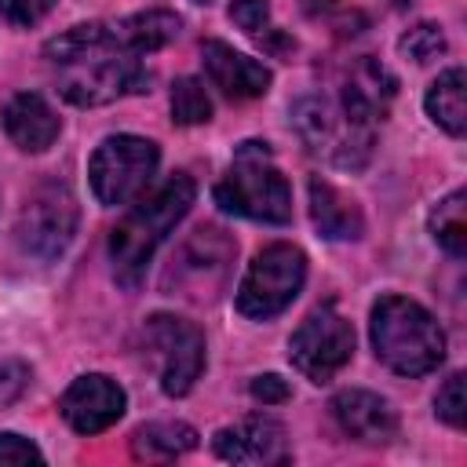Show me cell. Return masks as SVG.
<instances>
[{
    "label": "cell",
    "mask_w": 467,
    "mask_h": 467,
    "mask_svg": "<svg viewBox=\"0 0 467 467\" xmlns=\"http://www.w3.org/2000/svg\"><path fill=\"white\" fill-rule=\"evenodd\" d=\"M179 15L139 11L117 22H84L44 44L47 73L73 106H109L146 88V55L179 36Z\"/></svg>",
    "instance_id": "cell-1"
},
{
    "label": "cell",
    "mask_w": 467,
    "mask_h": 467,
    "mask_svg": "<svg viewBox=\"0 0 467 467\" xmlns=\"http://www.w3.org/2000/svg\"><path fill=\"white\" fill-rule=\"evenodd\" d=\"M193 197H197V182L186 171H175L153 193H146V197L139 193L135 208L113 226L109 263H113V277L124 288H135L146 277V266H150L153 252L171 234V226L190 212Z\"/></svg>",
    "instance_id": "cell-2"
},
{
    "label": "cell",
    "mask_w": 467,
    "mask_h": 467,
    "mask_svg": "<svg viewBox=\"0 0 467 467\" xmlns=\"http://www.w3.org/2000/svg\"><path fill=\"white\" fill-rule=\"evenodd\" d=\"M368 336L376 358L398 376H427L445 358V332L427 306L387 292L372 303Z\"/></svg>",
    "instance_id": "cell-3"
},
{
    "label": "cell",
    "mask_w": 467,
    "mask_h": 467,
    "mask_svg": "<svg viewBox=\"0 0 467 467\" xmlns=\"http://www.w3.org/2000/svg\"><path fill=\"white\" fill-rule=\"evenodd\" d=\"M215 204L230 215L281 226L292 219V186L281 175L274 150L259 139H248L234 150L226 175L215 182Z\"/></svg>",
    "instance_id": "cell-4"
},
{
    "label": "cell",
    "mask_w": 467,
    "mask_h": 467,
    "mask_svg": "<svg viewBox=\"0 0 467 467\" xmlns=\"http://www.w3.org/2000/svg\"><path fill=\"white\" fill-rule=\"evenodd\" d=\"M303 281H306L303 248H296L288 241H274V244L259 248L255 259L248 263V270L237 285V310L252 321H270L285 306H292V299L303 292Z\"/></svg>",
    "instance_id": "cell-5"
},
{
    "label": "cell",
    "mask_w": 467,
    "mask_h": 467,
    "mask_svg": "<svg viewBox=\"0 0 467 467\" xmlns=\"http://www.w3.org/2000/svg\"><path fill=\"white\" fill-rule=\"evenodd\" d=\"M161 164V150L153 139H142V135H106L91 161H88V179H91V193L99 204L106 208H117V204H128L135 201L153 171Z\"/></svg>",
    "instance_id": "cell-6"
},
{
    "label": "cell",
    "mask_w": 467,
    "mask_h": 467,
    "mask_svg": "<svg viewBox=\"0 0 467 467\" xmlns=\"http://www.w3.org/2000/svg\"><path fill=\"white\" fill-rule=\"evenodd\" d=\"M296 131L310 153H325L339 168H361L372 153V124L354 117L343 102L328 99H299L292 109Z\"/></svg>",
    "instance_id": "cell-7"
},
{
    "label": "cell",
    "mask_w": 467,
    "mask_h": 467,
    "mask_svg": "<svg viewBox=\"0 0 467 467\" xmlns=\"http://www.w3.org/2000/svg\"><path fill=\"white\" fill-rule=\"evenodd\" d=\"M354 358V328L350 321L332 306H317L303 317V325L288 339V361L310 379V383H328L336 372Z\"/></svg>",
    "instance_id": "cell-8"
},
{
    "label": "cell",
    "mask_w": 467,
    "mask_h": 467,
    "mask_svg": "<svg viewBox=\"0 0 467 467\" xmlns=\"http://www.w3.org/2000/svg\"><path fill=\"white\" fill-rule=\"evenodd\" d=\"M146 343L157 358L161 390L168 398L190 394V387L204 372V332L175 314H153L146 321Z\"/></svg>",
    "instance_id": "cell-9"
},
{
    "label": "cell",
    "mask_w": 467,
    "mask_h": 467,
    "mask_svg": "<svg viewBox=\"0 0 467 467\" xmlns=\"http://www.w3.org/2000/svg\"><path fill=\"white\" fill-rule=\"evenodd\" d=\"M77 230V201L62 182H44L36 186L22 212H18V244L22 252L36 255V259H55L66 252V244L73 241Z\"/></svg>",
    "instance_id": "cell-10"
},
{
    "label": "cell",
    "mask_w": 467,
    "mask_h": 467,
    "mask_svg": "<svg viewBox=\"0 0 467 467\" xmlns=\"http://www.w3.org/2000/svg\"><path fill=\"white\" fill-rule=\"evenodd\" d=\"M234 252H237V244L230 237H223V230L201 226L171 259L168 281H175L179 296H186V299H215V292L226 281Z\"/></svg>",
    "instance_id": "cell-11"
},
{
    "label": "cell",
    "mask_w": 467,
    "mask_h": 467,
    "mask_svg": "<svg viewBox=\"0 0 467 467\" xmlns=\"http://www.w3.org/2000/svg\"><path fill=\"white\" fill-rule=\"evenodd\" d=\"M128 409V394L117 379L102 376V372H88L77 376L66 394L58 398V412L62 420L77 431V434H102L109 431Z\"/></svg>",
    "instance_id": "cell-12"
},
{
    "label": "cell",
    "mask_w": 467,
    "mask_h": 467,
    "mask_svg": "<svg viewBox=\"0 0 467 467\" xmlns=\"http://www.w3.org/2000/svg\"><path fill=\"white\" fill-rule=\"evenodd\" d=\"M212 449L219 460L244 463V467H263V463H281L288 456V438L281 420L274 416H244L230 427H219L212 438Z\"/></svg>",
    "instance_id": "cell-13"
},
{
    "label": "cell",
    "mask_w": 467,
    "mask_h": 467,
    "mask_svg": "<svg viewBox=\"0 0 467 467\" xmlns=\"http://www.w3.org/2000/svg\"><path fill=\"white\" fill-rule=\"evenodd\" d=\"M201 58H204V73L208 80L234 102H244V99H259L270 91V80L274 73L255 62L252 55L230 47L226 40H204L201 44Z\"/></svg>",
    "instance_id": "cell-14"
},
{
    "label": "cell",
    "mask_w": 467,
    "mask_h": 467,
    "mask_svg": "<svg viewBox=\"0 0 467 467\" xmlns=\"http://www.w3.org/2000/svg\"><path fill=\"white\" fill-rule=\"evenodd\" d=\"M328 409H332L339 431L350 434L354 441L387 445V441L398 434V412L390 409L387 398H379V394H372V390H361V387L339 390Z\"/></svg>",
    "instance_id": "cell-15"
},
{
    "label": "cell",
    "mask_w": 467,
    "mask_h": 467,
    "mask_svg": "<svg viewBox=\"0 0 467 467\" xmlns=\"http://www.w3.org/2000/svg\"><path fill=\"white\" fill-rule=\"evenodd\" d=\"M4 131L7 139L22 150V153H44L58 131H62V120L58 113L51 109V102L36 91H18L7 106H4Z\"/></svg>",
    "instance_id": "cell-16"
},
{
    "label": "cell",
    "mask_w": 467,
    "mask_h": 467,
    "mask_svg": "<svg viewBox=\"0 0 467 467\" xmlns=\"http://www.w3.org/2000/svg\"><path fill=\"white\" fill-rule=\"evenodd\" d=\"M306 193H310V219H314L321 237H328V241H358L365 234V219H361L358 201H350L328 179L310 175Z\"/></svg>",
    "instance_id": "cell-17"
},
{
    "label": "cell",
    "mask_w": 467,
    "mask_h": 467,
    "mask_svg": "<svg viewBox=\"0 0 467 467\" xmlns=\"http://www.w3.org/2000/svg\"><path fill=\"white\" fill-rule=\"evenodd\" d=\"M427 117L452 139H460L467 131V77L460 66L438 73V80L427 88Z\"/></svg>",
    "instance_id": "cell-18"
},
{
    "label": "cell",
    "mask_w": 467,
    "mask_h": 467,
    "mask_svg": "<svg viewBox=\"0 0 467 467\" xmlns=\"http://www.w3.org/2000/svg\"><path fill=\"white\" fill-rule=\"evenodd\" d=\"M197 445V431L182 420H153L131 434L135 460H175Z\"/></svg>",
    "instance_id": "cell-19"
},
{
    "label": "cell",
    "mask_w": 467,
    "mask_h": 467,
    "mask_svg": "<svg viewBox=\"0 0 467 467\" xmlns=\"http://www.w3.org/2000/svg\"><path fill=\"white\" fill-rule=\"evenodd\" d=\"M431 234L434 241L452 255L463 259L467 255V193L452 190L449 197H441L431 212Z\"/></svg>",
    "instance_id": "cell-20"
},
{
    "label": "cell",
    "mask_w": 467,
    "mask_h": 467,
    "mask_svg": "<svg viewBox=\"0 0 467 467\" xmlns=\"http://www.w3.org/2000/svg\"><path fill=\"white\" fill-rule=\"evenodd\" d=\"M171 120L182 128L212 120V99L197 77H179L171 84Z\"/></svg>",
    "instance_id": "cell-21"
},
{
    "label": "cell",
    "mask_w": 467,
    "mask_h": 467,
    "mask_svg": "<svg viewBox=\"0 0 467 467\" xmlns=\"http://www.w3.org/2000/svg\"><path fill=\"white\" fill-rule=\"evenodd\" d=\"M230 22L241 26L248 36L270 47H288V40L270 26V4L266 0H234L230 4Z\"/></svg>",
    "instance_id": "cell-22"
},
{
    "label": "cell",
    "mask_w": 467,
    "mask_h": 467,
    "mask_svg": "<svg viewBox=\"0 0 467 467\" xmlns=\"http://www.w3.org/2000/svg\"><path fill=\"white\" fill-rule=\"evenodd\" d=\"M398 47H401V55H409L412 62H431L434 55L445 51V33H441V26H434V22H420V26H412V29L398 40Z\"/></svg>",
    "instance_id": "cell-23"
},
{
    "label": "cell",
    "mask_w": 467,
    "mask_h": 467,
    "mask_svg": "<svg viewBox=\"0 0 467 467\" xmlns=\"http://www.w3.org/2000/svg\"><path fill=\"white\" fill-rule=\"evenodd\" d=\"M463 372H452L434 394V416L449 427H463Z\"/></svg>",
    "instance_id": "cell-24"
},
{
    "label": "cell",
    "mask_w": 467,
    "mask_h": 467,
    "mask_svg": "<svg viewBox=\"0 0 467 467\" xmlns=\"http://www.w3.org/2000/svg\"><path fill=\"white\" fill-rule=\"evenodd\" d=\"M51 7H55V0H0V18L11 22V26H18V29H29Z\"/></svg>",
    "instance_id": "cell-25"
},
{
    "label": "cell",
    "mask_w": 467,
    "mask_h": 467,
    "mask_svg": "<svg viewBox=\"0 0 467 467\" xmlns=\"http://www.w3.org/2000/svg\"><path fill=\"white\" fill-rule=\"evenodd\" d=\"M7 463H44V452L29 438L4 431L0 434V467H7Z\"/></svg>",
    "instance_id": "cell-26"
},
{
    "label": "cell",
    "mask_w": 467,
    "mask_h": 467,
    "mask_svg": "<svg viewBox=\"0 0 467 467\" xmlns=\"http://www.w3.org/2000/svg\"><path fill=\"white\" fill-rule=\"evenodd\" d=\"M29 387V365L22 361H0V405H11Z\"/></svg>",
    "instance_id": "cell-27"
},
{
    "label": "cell",
    "mask_w": 467,
    "mask_h": 467,
    "mask_svg": "<svg viewBox=\"0 0 467 467\" xmlns=\"http://www.w3.org/2000/svg\"><path fill=\"white\" fill-rule=\"evenodd\" d=\"M248 390H252V398H255V401H263V405H281V401H288V398H292L288 383H285L281 376H274V372L255 376Z\"/></svg>",
    "instance_id": "cell-28"
},
{
    "label": "cell",
    "mask_w": 467,
    "mask_h": 467,
    "mask_svg": "<svg viewBox=\"0 0 467 467\" xmlns=\"http://www.w3.org/2000/svg\"><path fill=\"white\" fill-rule=\"evenodd\" d=\"M197 4H208V0H197Z\"/></svg>",
    "instance_id": "cell-29"
}]
</instances>
